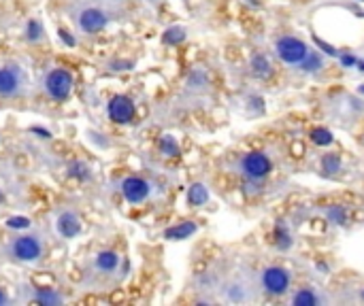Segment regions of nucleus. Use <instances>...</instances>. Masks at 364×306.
<instances>
[{
	"mask_svg": "<svg viewBox=\"0 0 364 306\" xmlns=\"http://www.w3.org/2000/svg\"><path fill=\"white\" fill-rule=\"evenodd\" d=\"M262 285L269 294L273 296H282L288 292L290 288V273L286 268L279 266H271L262 273Z\"/></svg>",
	"mask_w": 364,
	"mask_h": 306,
	"instance_id": "423d86ee",
	"label": "nucleus"
},
{
	"mask_svg": "<svg viewBox=\"0 0 364 306\" xmlns=\"http://www.w3.org/2000/svg\"><path fill=\"white\" fill-rule=\"evenodd\" d=\"M32 300L34 302H38V305H45V306H53V305H62L64 302V298L55 292V290H38L34 296H32Z\"/></svg>",
	"mask_w": 364,
	"mask_h": 306,
	"instance_id": "4468645a",
	"label": "nucleus"
},
{
	"mask_svg": "<svg viewBox=\"0 0 364 306\" xmlns=\"http://www.w3.org/2000/svg\"><path fill=\"white\" fill-rule=\"evenodd\" d=\"M26 36H28V40H38L43 36V26L38 19H30L26 23Z\"/></svg>",
	"mask_w": 364,
	"mask_h": 306,
	"instance_id": "5701e85b",
	"label": "nucleus"
},
{
	"mask_svg": "<svg viewBox=\"0 0 364 306\" xmlns=\"http://www.w3.org/2000/svg\"><path fill=\"white\" fill-rule=\"evenodd\" d=\"M358 92H360V94L364 96V85H360V87H358Z\"/></svg>",
	"mask_w": 364,
	"mask_h": 306,
	"instance_id": "7c9ffc66",
	"label": "nucleus"
},
{
	"mask_svg": "<svg viewBox=\"0 0 364 306\" xmlns=\"http://www.w3.org/2000/svg\"><path fill=\"white\" fill-rule=\"evenodd\" d=\"M6 253L23 264H32L38 262L43 258V241L36 234H21L17 239H13L6 247Z\"/></svg>",
	"mask_w": 364,
	"mask_h": 306,
	"instance_id": "f257e3e1",
	"label": "nucleus"
},
{
	"mask_svg": "<svg viewBox=\"0 0 364 306\" xmlns=\"http://www.w3.org/2000/svg\"><path fill=\"white\" fill-rule=\"evenodd\" d=\"M28 89L26 72L19 64H2L0 66V96L2 98H19Z\"/></svg>",
	"mask_w": 364,
	"mask_h": 306,
	"instance_id": "f03ea898",
	"label": "nucleus"
},
{
	"mask_svg": "<svg viewBox=\"0 0 364 306\" xmlns=\"http://www.w3.org/2000/svg\"><path fill=\"white\" fill-rule=\"evenodd\" d=\"M322 168L326 170V175H337L341 170V158L335 153H328L322 158Z\"/></svg>",
	"mask_w": 364,
	"mask_h": 306,
	"instance_id": "a211bd4d",
	"label": "nucleus"
},
{
	"mask_svg": "<svg viewBox=\"0 0 364 306\" xmlns=\"http://www.w3.org/2000/svg\"><path fill=\"white\" fill-rule=\"evenodd\" d=\"M6 228H11V230H26V228H30V219L28 217H21V215L9 217L6 219Z\"/></svg>",
	"mask_w": 364,
	"mask_h": 306,
	"instance_id": "b1692460",
	"label": "nucleus"
},
{
	"mask_svg": "<svg viewBox=\"0 0 364 306\" xmlns=\"http://www.w3.org/2000/svg\"><path fill=\"white\" fill-rule=\"evenodd\" d=\"M360 70H363V72H364V62H363V64H360Z\"/></svg>",
	"mask_w": 364,
	"mask_h": 306,
	"instance_id": "2f4dec72",
	"label": "nucleus"
},
{
	"mask_svg": "<svg viewBox=\"0 0 364 306\" xmlns=\"http://www.w3.org/2000/svg\"><path fill=\"white\" fill-rule=\"evenodd\" d=\"M314 40H316V43H318V45H320V47H322V49H324V51H326L328 55H333V58H337V55H339V51H337V49H335L333 45H328V43H324L322 38H318V36H314Z\"/></svg>",
	"mask_w": 364,
	"mask_h": 306,
	"instance_id": "a878e982",
	"label": "nucleus"
},
{
	"mask_svg": "<svg viewBox=\"0 0 364 306\" xmlns=\"http://www.w3.org/2000/svg\"><path fill=\"white\" fill-rule=\"evenodd\" d=\"M207 200H209V192L203 183H194L188 190V202L192 207H203V204H207Z\"/></svg>",
	"mask_w": 364,
	"mask_h": 306,
	"instance_id": "ddd939ff",
	"label": "nucleus"
},
{
	"mask_svg": "<svg viewBox=\"0 0 364 306\" xmlns=\"http://www.w3.org/2000/svg\"><path fill=\"white\" fill-rule=\"evenodd\" d=\"M6 302H9V296H6V294H4V290L0 288V306L6 305Z\"/></svg>",
	"mask_w": 364,
	"mask_h": 306,
	"instance_id": "c756f323",
	"label": "nucleus"
},
{
	"mask_svg": "<svg viewBox=\"0 0 364 306\" xmlns=\"http://www.w3.org/2000/svg\"><path fill=\"white\" fill-rule=\"evenodd\" d=\"M160 151H162L164 155L175 158V155H179V145H177V141H175L173 136H162V138H160Z\"/></svg>",
	"mask_w": 364,
	"mask_h": 306,
	"instance_id": "4be33fe9",
	"label": "nucleus"
},
{
	"mask_svg": "<svg viewBox=\"0 0 364 306\" xmlns=\"http://www.w3.org/2000/svg\"><path fill=\"white\" fill-rule=\"evenodd\" d=\"M328 219L335 222V224H346V211L341 207H333L328 211Z\"/></svg>",
	"mask_w": 364,
	"mask_h": 306,
	"instance_id": "393cba45",
	"label": "nucleus"
},
{
	"mask_svg": "<svg viewBox=\"0 0 364 306\" xmlns=\"http://www.w3.org/2000/svg\"><path fill=\"white\" fill-rule=\"evenodd\" d=\"M73 19H75V26H77L79 32H83V34H96V32H100V30L107 28V23H109L111 17H109V13L102 6L85 4L79 11H75Z\"/></svg>",
	"mask_w": 364,
	"mask_h": 306,
	"instance_id": "20e7f679",
	"label": "nucleus"
},
{
	"mask_svg": "<svg viewBox=\"0 0 364 306\" xmlns=\"http://www.w3.org/2000/svg\"><path fill=\"white\" fill-rule=\"evenodd\" d=\"M194 232H196V224H192V222H181V224L168 228V230L164 232V239H168V241H183V239H190Z\"/></svg>",
	"mask_w": 364,
	"mask_h": 306,
	"instance_id": "f8f14e48",
	"label": "nucleus"
},
{
	"mask_svg": "<svg viewBox=\"0 0 364 306\" xmlns=\"http://www.w3.org/2000/svg\"><path fill=\"white\" fill-rule=\"evenodd\" d=\"M241 168L250 179H262L271 173V160L262 151H252L243 158Z\"/></svg>",
	"mask_w": 364,
	"mask_h": 306,
	"instance_id": "0eeeda50",
	"label": "nucleus"
},
{
	"mask_svg": "<svg viewBox=\"0 0 364 306\" xmlns=\"http://www.w3.org/2000/svg\"><path fill=\"white\" fill-rule=\"evenodd\" d=\"M32 132L41 134V138H49V136H51V132H47V130H41V128H32Z\"/></svg>",
	"mask_w": 364,
	"mask_h": 306,
	"instance_id": "c85d7f7f",
	"label": "nucleus"
},
{
	"mask_svg": "<svg viewBox=\"0 0 364 306\" xmlns=\"http://www.w3.org/2000/svg\"><path fill=\"white\" fill-rule=\"evenodd\" d=\"M55 232L70 241V239H77L81 234V219L75 211H62L58 217H55Z\"/></svg>",
	"mask_w": 364,
	"mask_h": 306,
	"instance_id": "9d476101",
	"label": "nucleus"
},
{
	"mask_svg": "<svg viewBox=\"0 0 364 306\" xmlns=\"http://www.w3.org/2000/svg\"><path fill=\"white\" fill-rule=\"evenodd\" d=\"M66 173H68V177L79 179V181H83V179L90 177V168H87V164H83V162H70Z\"/></svg>",
	"mask_w": 364,
	"mask_h": 306,
	"instance_id": "6ab92c4d",
	"label": "nucleus"
},
{
	"mask_svg": "<svg viewBox=\"0 0 364 306\" xmlns=\"http://www.w3.org/2000/svg\"><path fill=\"white\" fill-rule=\"evenodd\" d=\"M73 85H75V79H73V72L66 70V68H53L45 75L43 79V87H45V94L55 100V102H64L70 98L73 94Z\"/></svg>",
	"mask_w": 364,
	"mask_h": 306,
	"instance_id": "7ed1b4c3",
	"label": "nucleus"
},
{
	"mask_svg": "<svg viewBox=\"0 0 364 306\" xmlns=\"http://www.w3.org/2000/svg\"><path fill=\"white\" fill-rule=\"evenodd\" d=\"M309 136H311V141H314L316 145H320V147H326V145L333 143V132L326 130V128H314Z\"/></svg>",
	"mask_w": 364,
	"mask_h": 306,
	"instance_id": "f3484780",
	"label": "nucleus"
},
{
	"mask_svg": "<svg viewBox=\"0 0 364 306\" xmlns=\"http://www.w3.org/2000/svg\"><path fill=\"white\" fill-rule=\"evenodd\" d=\"M107 111H109V117H111L115 124H130V121L134 119V115H136L134 102H132L128 96H122V94L111 98Z\"/></svg>",
	"mask_w": 364,
	"mask_h": 306,
	"instance_id": "6e6552de",
	"label": "nucleus"
},
{
	"mask_svg": "<svg viewBox=\"0 0 364 306\" xmlns=\"http://www.w3.org/2000/svg\"><path fill=\"white\" fill-rule=\"evenodd\" d=\"M60 38L68 45V47H75V38L70 36V32H66V30H60Z\"/></svg>",
	"mask_w": 364,
	"mask_h": 306,
	"instance_id": "bb28decb",
	"label": "nucleus"
},
{
	"mask_svg": "<svg viewBox=\"0 0 364 306\" xmlns=\"http://www.w3.org/2000/svg\"><path fill=\"white\" fill-rule=\"evenodd\" d=\"M117 266H119V256H117L115 251H100V253H96V258H94V268H96L98 273H102V275L115 273Z\"/></svg>",
	"mask_w": 364,
	"mask_h": 306,
	"instance_id": "9b49d317",
	"label": "nucleus"
},
{
	"mask_svg": "<svg viewBox=\"0 0 364 306\" xmlns=\"http://www.w3.org/2000/svg\"><path fill=\"white\" fill-rule=\"evenodd\" d=\"M292 305L294 306H316L318 305V298L311 290H301L294 298H292Z\"/></svg>",
	"mask_w": 364,
	"mask_h": 306,
	"instance_id": "aec40b11",
	"label": "nucleus"
},
{
	"mask_svg": "<svg viewBox=\"0 0 364 306\" xmlns=\"http://www.w3.org/2000/svg\"><path fill=\"white\" fill-rule=\"evenodd\" d=\"M252 70H254L256 77L267 79V77L271 75V64H269L267 55H254V60H252Z\"/></svg>",
	"mask_w": 364,
	"mask_h": 306,
	"instance_id": "2eb2a0df",
	"label": "nucleus"
},
{
	"mask_svg": "<svg viewBox=\"0 0 364 306\" xmlns=\"http://www.w3.org/2000/svg\"><path fill=\"white\" fill-rule=\"evenodd\" d=\"M149 192H151L149 181H145L141 177H126L122 181V194L132 204H139V202L147 200L149 198Z\"/></svg>",
	"mask_w": 364,
	"mask_h": 306,
	"instance_id": "1a4fd4ad",
	"label": "nucleus"
},
{
	"mask_svg": "<svg viewBox=\"0 0 364 306\" xmlns=\"http://www.w3.org/2000/svg\"><path fill=\"white\" fill-rule=\"evenodd\" d=\"M299 66H301L303 70H307V72H318V70L322 68V58H320L318 51H309L307 58H305Z\"/></svg>",
	"mask_w": 364,
	"mask_h": 306,
	"instance_id": "dca6fc26",
	"label": "nucleus"
},
{
	"mask_svg": "<svg viewBox=\"0 0 364 306\" xmlns=\"http://www.w3.org/2000/svg\"><path fill=\"white\" fill-rule=\"evenodd\" d=\"M354 62H356V60H354L352 55H343V58H341V64H343V66H352Z\"/></svg>",
	"mask_w": 364,
	"mask_h": 306,
	"instance_id": "cd10ccee",
	"label": "nucleus"
},
{
	"mask_svg": "<svg viewBox=\"0 0 364 306\" xmlns=\"http://www.w3.org/2000/svg\"><path fill=\"white\" fill-rule=\"evenodd\" d=\"M307 53H309V49L301 38L284 36V38L277 40V55L290 66H299L307 58Z\"/></svg>",
	"mask_w": 364,
	"mask_h": 306,
	"instance_id": "39448f33",
	"label": "nucleus"
},
{
	"mask_svg": "<svg viewBox=\"0 0 364 306\" xmlns=\"http://www.w3.org/2000/svg\"><path fill=\"white\" fill-rule=\"evenodd\" d=\"M183 38H186V30H183V28H177V26L168 28V30L164 32V36H162V40H164L166 45H177V43H181Z\"/></svg>",
	"mask_w": 364,
	"mask_h": 306,
	"instance_id": "412c9836",
	"label": "nucleus"
}]
</instances>
